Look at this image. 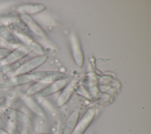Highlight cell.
<instances>
[{"mask_svg": "<svg viewBox=\"0 0 151 134\" xmlns=\"http://www.w3.org/2000/svg\"><path fill=\"white\" fill-rule=\"evenodd\" d=\"M40 70L19 76H12L0 83V89L14 88L32 82L41 81Z\"/></svg>", "mask_w": 151, "mask_h": 134, "instance_id": "cell-1", "label": "cell"}, {"mask_svg": "<svg viewBox=\"0 0 151 134\" xmlns=\"http://www.w3.org/2000/svg\"><path fill=\"white\" fill-rule=\"evenodd\" d=\"M47 57L45 55H40L33 58H31L21 65L18 68H17L13 73L12 76H19L32 73L35 69L37 68L42 64H43L47 61Z\"/></svg>", "mask_w": 151, "mask_h": 134, "instance_id": "cell-2", "label": "cell"}, {"mask_svg": "<svg viewBox=\"0 0 151 134\" xmlns=\"http://www.w3.org/2000/svg\"><path fill=\"white\" fill-rule=\"evenodd\" d=\"M33 50L29 46L22 45L14 50H12L11 53L1 62V66H10L15 64L19 60L23 59L29 54Z\"/></svg>", "mask_w": 151, "mask_h": 134, "instance_id": "cell-3", "label": "cell"}, {"mask_svg": "<svg viewBox=\"0 0 151 134\" xmlns=\"http://www.w3.org/2000/svg\"><path fill=\"white\" fill-rule=\"evenodd\" d=\"M96 113V111L94 107L89 108L80 120L78 122L73 134H84L93 122Z\"/></svg>", "mask_w": 151, "mask_h": 134, "instance_id": "cell-4", "label": "cell"}, {"mask_svg": "<svg viewBox=\"0 0 151 134\" xmlns=\"http://www.w3.org/2000/svg\"><path fill=\"white\" fill-rule=\"evenodd\" d=\"M69 83L70 80L68 79L54 81L50 83L45 89L38 93V96L41 97H45L51 96L64 89Z\"/></svg>", "mask_w": 151, "mask_h": 134, "instance_id": "cell-5", "label": "cell"}, {"mask_svg": "<svg viewBox=\"0 0 151 134\" xmlns=\"http://www.w3.org/2000/svg\"><path fill=\"white\" fill-rule=\"evenodd\" d=\"M70 42L75 62L79 67H81L84 64V57L79 41L75 34L70 35Z\"/></svg>", "mask_w": 151, "mask_h": 134, "instance_id": "cell-6", "label": "cell"}, {"mask_svg": "<svg viewBox=\"0 0 151 134\" xmlns=\"http://www.w3.org/2000/svg\"><path fill=\"white\" fill-rule=\"evenodd\" d=\"M76 81L74 80L71 82H70L68 85L64 89L57 101V106L58 107H63L70 100L76 90Z\"/></svg>", "mask_w": 151, "mask_h": 134, "instance_id": "cell-7", "label": "cell"}, {"mask_svg": "<svg viewBox=\"0 0 151 134\" xmlns=\"http://www.w3.org/2000/svg\"><path fill=\"white\" fill-rule=\"evenodd\" d=\"M80 112L78 110L74 111L68 116L61 134H73L78 122Z\"/></svg>", "mask_w": 151, "mask_h": 134, "instance_id": "cell-8", "label": "cell"}, {"mask_svg": "<svg viewBox=\"0 0 151 134\" xmlns=\"http://www.w3.org/2000/svg\"><path fill=\"white\" fill-rule=\"evenodd\" d=\"M0 38L11 44H22L15 34L0 21Z\"/></svg>", "mask_w": 151, "mask_h": 134, "instance_id": "cell-9", "label": "cell"}, {"mask_svg": "<svg viewBox=\"0 0 151 134\" xmlns=\"http://www.w3.org/2000/svg\"><path fill=\"white\" fill-rule=\"evenodd\" d=\"M45 9V6L43 4H29L22 5L19 6L17 11L21 14H35L43 11Z\"/></svg>", "mask_w": 151, "mask_h": 134, "instance_id": "cell-10", "label": "cell"}, {"mask_svg": "<svg viewBox=\"0 0 151 134\" xmlns=\"http://www.w3.org/2000/svg\"><path fill=\"white\" fill-rule=\"evenodd\" d=\"M50 83L49 82L45 81H37L35 82L25 92V96L30 97L37 93H40L44 89H45Z\"/></svg>", "mask_w": 151, "mask_h": 134, "instance_id": "cell-11", "label": "cell"}, {"mask_svg": "<svg viewBox=\"0 0 151 134\" xmlns=\"http://www.w3.org/2000/svg\"><path fill=\"white\" fill-rule=\"evenodd\" d=\"M12 51V50L8 48H0V60H4Z\"/></svg>", "mask_w": 151, "mask_h": 134, "instance_id": "cell-12", "label": "cell"}, {"mask_svg": "<svg viewBox=\"0 0 151 134\" xmlns=\"http://www.w3.org/2000/svg\"><path fill=\"white\" fill-rule=\"evenodd\" d=\"M7 126H8V125L6 123V122H5V120L2 118V117L0 115V127L4 129H6V128H7Z\"/></svg>", "mask_w": 151, "mask_h": 134, "instance_id": "cell-13", "label": "cell"}, {"mask_svg": "<svg viewBox=\"0 0 151 134\" xmlns=\"http://www.w3.org/2000/svg\"><path fill=\"white\" fill-rule=\"evenodd\" d=\"M6 102V98L4 96H0V107L3 106Z\"/></svg>", "mask_w": 151, "mask_h": 134, "instance_id": "cell-14", "label": "cell"}, {"mask_svg": "<svg viewBox=\"0 0 151 134\" xmlns=\"http://www.w3.org/2000/svg\"><path fill=\"white\" fill-rule=\"evenodd\" d=\"M0 134H10V133L7 130L0 127Z\"/></svg>", "mask_w": 151, "mask_h": 134, "instance_id": "cell-15", "label": "cell"}, {"mask_svg": "<svg viewBox=\"0 0 151 134\" xmlns=\"http://www.w3.org/2000/svg\"><path fill=\"white\" fill-rule=\"evenodd\" d=\"M44 134H53V133H44Z\"/></svg>", "mask_w": 151, "mask_h": 134, "instance_id": "cell-16", "label": "cell"}, {"mask_svg": "<svg viewBox=\"0 0 151 134\" xmlns=\"http://www.w3.org/2000/svg\"><path fill=\"white\" fill-rule=\"evenodd\" d=\"M91 134H93V133H91Z\"/></svg>", "mask_w": 151, "mask_h": 134, "instance_id": "cell-17", "label": "cell"}]
</instances>
